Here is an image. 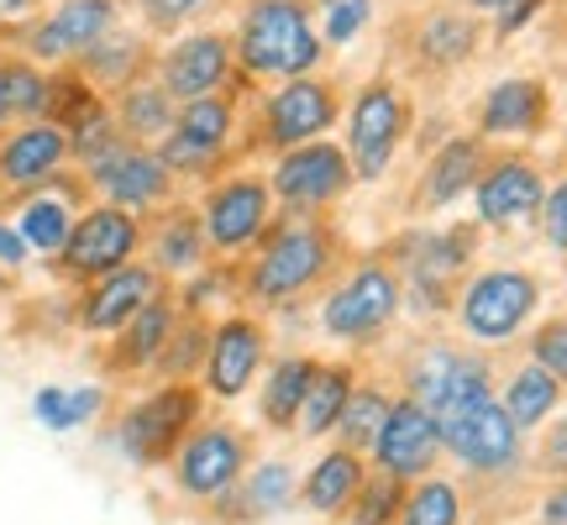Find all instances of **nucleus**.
Masks as SVG:
<instances>
[{"instance_id": "f257e3e1", "label": "nucleus", "mask_w": 567, "mask_h": 525, "mask_svg": "<svg viewBox=\"0 0 567 525\" xmlns=\"http://www.w3.org/2000/svg\"><path fill=\"white\" fill-rule=\"evenodd\" d=\"M347 268L342 231L326 216H284L264 231V243L247 253V268L237 274L243 305L252 310H289L310 300L316 289L337 279Z\"/></svg>"}, {"instance_id": "f03ea898", "label": "nucleus", "mask_w": 567, "mask_h": 525, "mask_svg": "<svg viewBox=\"0 0 567 525\" xmlns=\"http://www.w3.org/2000/svg\"><path fill=\"white\" fill-rule=\"evenodd\" d=\"M210 394L200 379H158L153 389H142L137 400H126L111 421V446L126 467L137 473H158L174 463L179 442L205 421Z\"/></svg>"}, {"instance_id": "7ed1b4c3", "label": "nucleus", "mask_w": 567, "mask_h": 525, "mask_svg": "<svg viewBox=\"0 0 567 525\" xmlns=\"http://www.w3.org/2000/svg\"><path fill=\"white\" fill-rule=\"evenodd\" d=\"M231 48H237V69L247 80L316 74L326 59V38L316 27L310 0H247Z\"/></svg>"}, {"instance_id": "20e7f679", "label": "nucleus", "mask_w": 567, "mask_h": 525, "mask_svg": "<svg viewBox=\"0 0 567 525\" xmlns=\"http://www.w3.org/2000/svg\"><path fill=\"white\" fill-rule=\"evenodd\" d=\"M436 425H442V452L457 463L463 484L505 488V484H520L530 473L526 431L505 415L499 394L457 404V410L436 415Z\"/></svg>"}, {"instance_id": "39448f33", "label": "nucleus", "mask_w": 567, "mask_h": 525, "mask_svg": "<svg viewBox=\"0 0 567 525\" xmlns=\"http://www.w3.org/2000/svg\"><path fill=\"white\" fill-rule=\"evenodd\" d=\"M478 231H484L478 222H463V226H446V231H415V237L379 247L400 268L405 310L431 321V316H446L457 305V289H463V279L478 262Z\"/></svg>"}, {"instance_id": "423d86ee", "label": "nucleus", "mask_w": 567, "mask_h": 525, "mask_svg": "<svg viewBox=\"0 0 567 525\" xmlns=\"http://www.w3.org/2000/svg\"><path fill=\"white\" fill-rule=\"evenodd\" d=\"M405 310V284H400V268L384 258V253H368V258H352L326 284V300L316 310V321L331 342L342 347H373L384 342V331L400 321Z\"/></svg>"}, {"instance_id": "0eeeda50", "label": "nucleus", "mask_w": 567, "mask_h": 525, "mask_svg": "<svg viewBox=\"0 0 567 525\" xmlns=\"http://www.w3.org/2000/svg\"><path fill=\"white\" fill-rule=\"evenodd\" d=\"M536 310H542V279L530 268H473L452 305L463 342L484 347V352L520 342Z\"/></svg>"}, {"instance_id": "6e6552de", "label": "nucleus", "mask_w": 567, "mask_h": 525, "mask_svg": "<svg viewBox=\"0 0 567 525\" xmlns=\"http://www.w3.org/2000/svg\"><path fill=\"white\" fill-rule=\"evenodd\" d=\"M400 394L421 400L431 415H446L467 400L494 394V358L463 337H415L400 352Z\"/></svg>"}, {"instance_id": "1a4fd4ad", "label": "nucleus", "mask_w": 567, "mask_h": 525, "mask_svg": "<svg viewBox=\"0 0 567 525\" xmlns=\"http://www.w3.org/2000/svg\"><path fill=\"white\" fill-rule=\"evenodd\" d=\"M347 163L358 184H379L415 132V95L394 74H373L347 105Z\"/></svg>"}, {"instance_id": "9d476101", "label": "nucleus", "mask_w": 567, "mask_h": 525, "mask_svg": "<svg viewBox=\"0 0 567 525\" xmlns=\"http://www.w3.org/2000/svg\"><path fill=\"white\" fill-rule=\"evenodd\" d=\"M252 463H258V436L247 425L226 421V415H205L179 442L174 463L163 467V473H168V484H174V494H179L184 505L205 509L216 494H226V488L237 484Z\"/></svg>"}, {"instance_id": "9b49d317", "label": "nucleus", "mask_w": 567, "mask_h": 525, "mask_svg": "<svg viewBox=\"0 0 567 525\" xmlns=\"http://www.w3.org/2000/svg\"><path fill=\"white\" fill-rule=\"evenodd\" d=\"M342 122V90L316 74H295V80L274 84L264 101H258V116H252V137L247 147L252 153H289L300 142L326 137L331 126Z\"/></svg>"}, {"instance_id": "f8f14e48", "label": "nucleus", "mask_w": 567, "mask_h": 525, "mask_svg": "<svg viewBox=\"0 0 567 525\" xmlns=\"http://www.w3.org/2000/svg\"><path fill=\"white\" fill-rule=\"evenodd\" d=\"M274 189H268V174H216L200 195V226L205 243H210V258H247L252 247L264 243V231L274 226Z\"/></svg>"}, {"instance_id": "ddd939ff", "label": "nucleus", "mask_w": 567, "mask_h": 525, "mask_svg": "<svg viewBox=\"0 0 567 525\" xmlns=\"http://www.w3.org/2000/svg\"><path fill=\"white\" fill-rule=\"evenodd\" d=\"M352 163H347V147L337 142H300L289 153H274V168H268V189H274V205L284 216H331V205H342L352 195Z\"/></svg>"}, {"instance_id": "4468645a", "label": "nucleus", "mask_w": 567, "mask_h": 525, "mask_svg": "<svg viewBox=\"0 0 567 525\" xmlns=\"http://www.w3.org/2000/svg\"><path fill=\"white\" fill-rule=\"evenodd\" d=\"M142 243H147V222H142L137 210L95 200L74 216V231H69L63 253L53 258V268L69 284H90V279H101V274H111V268L132 262L142 253Z\"/></svg>"}, {"instance_id": "2eb2a0df", "label": "nucleus", "mask_w": 567, "mask_h": 525, "mask_svg": "<svg viewBox=\"0 0 567 525\" xmlns=\"http://www.w3.org/2000/svg\"><path fill=\"white\" fill-rule=\"evenodd\" d=\"M80 179L90 184L95 200H111L122 210H137L142 222L163 210V205L179 200V179L174 168L158 158V147H142V142H116L111 153H101L95 163H84Z\"/></svg>"}, {"instance_id": "dca6fc26", "label": "nucleus", "mask_w": 567, "mask_h": 525, "mask_svg": "<svg viewBox=\"0 0 567 525\" xmlns=\"http://www.w3.org/2000/svg\"><path fill=\"white\" fill-rule=\"evenodd\" d=\"M153 80L174 95V101H200V95H216V90H231V84H252L237 69V48H231V32H216V27H189L168 42L153 63Z\"/></svg>"}, {"instance_id": "f3484780", "label": "nucleus", "mask_w": 567, "mask_h": 525, "mask_svg": "<svg viewBox=\"0 0 567 525\" xmlns=\"http://www.w3.org/2000/svg\"><path fill=\"white\" fill-rule=\"evenodd\" d=\"M268 368V326L252 310H226L210 321V347H205L200 389L210 400H243L247 389L264 379Z\"/></svg>"}, {"instance_id": "a211bd4d", "label": "nucleus", "mask_w": 567, "mask_h": 525, "mask_svg": "<svg viewBox=\"0 0 567 525\" xmlns=\"http://www.w3.org/2000/svg\"><path fill=\"white\" fill-rule=\"evenodd\" d=\"M122 27V0H59L48 17H38L21 38V53L42 69L80 63L105 32Z\"/></svg>"}, {"instance_id": "6ab92c4d", "label": "nucleus", "mask_w": 567, "mask_h": 525, "mask_svg": "<svg viewBox=\"0 0 567 525\" xmlns=\"http://www.w3.org/2000/svg\"><path fill=\"white\" fill-rule=\"evenodd\" d=\"M168 289V279H163L153 262H122V268H111V274H101V279L80 284V305H74V326H80L84 337H116L132 316H137L142 305L153 300V295H163Z\"/></svg>"}, {"instance_id": "aec40b11", "label": "nucleus", "mask_w": 567, "mask_h": 525, "mask_svg": "<svg viewBox=\"0 0 567 525\" xmlns=\"http://www.w3.org/2000/svg\"><path fill=\"white\" fill-rule=\"evenodd\" d=\"M442 457L446 452H442V425H436V415H431L421 400L394 394L384 425H379V436H373L368 463L394 473V478H425V473L442 467Z\"/></svg>"}, {"instance_id": "412c9836", "label": "nucleus", "mask_w": 567, "mask_h": 525, "mask_svg": "<svg viewBox=\"0 0 567 525\" xmlns=\"http://www.w3.org/2000/svg\"><path fill=\"white\" fill-rule=\"evenodd\" d=\"M542 200H547V179H542L536 158L505 153V158H488L478 184H473V222L505 231V226L542 216Z\"/></svg>"}, {"instance_id": "4be33fe9", "label": "nucleus", "mask_w": 567, "mask_h": 525, "mask_svg": "<svg viewBox=\"0 0 567 525\" xmlns=\"http://www.w3.org/2000/svg\"><path fill=\"white\" fill-rule=\"evenodd\" d=\"M289 505H300V467L289 463V457H258L200 515L210 525H264L274 515H284Z\"/></svg>"}, {"instance_id": "5701e85b", "label": "nucleus", "mask_w": 567, "mask_h": 525, "mask_svg": "<svg viewBox=\"0 0 567 525\" xmlns=\"http://www.w3.org/2000/svg\"><path fill=\"white\" fill-rule=\"evenodd\" d=\"M74 168L69 132L53 122H17L0 132V195H27L42 189L59 174Z\"/></svg>"}, {"instance_id": "b1692460", "label": "nucleus", "mask_w": 567, "mask_h": 525, "mask_svg": "<svg viewBox=\"0 0 567 525\" xmlns=\"http://www.w3.org/2000/svg\"><path fill=\"white\" fill-rule=\"evenodd\" d=\"M484 42V17L467 6H431L410 21V69L415 74H457Z\"/></svg>"}, {"instance_id": "393cba45", "label": "nucleus", "mask_w": 567, "mask_h": 525, "mask_svg": "<svg viewBox=\"0 0 567 525\" xmlns=\"http://www.w3.org/2000/svg\"><path fill=\"white\" fill-rule=\"evenodd\" d=\"M179 316L184 310H179V295H174V289L153 295L116 337H105V342H111L105 347V373H111V379H147V373L158 368L163 347L174 337Z\"/></svg>"}, {"instance_id": "a878e982", "label": "nucleus", "mask_w": 567, "mask_h": 525, "mask_svg": "<svg viewBox=\"0 0 567 525\" xmlns=\"http://www.w3.org/2000/svg\"><path fill=\"white\" fill-rule=\"evenodd\" d=\"M80 195H90V184L80 179V168H74V179L59 174L53 184L17 195V231H21V243L32 247V258L53 262L63 253L69 231H74V216H80Z\"/></svg>"}, {"instance_id": "bb28decb", "label": "nucleus", "mask_w": 567, "mask_h": 525, "mask_svg": "<svg viewBox=\"0 0 567 525\" xmlns=\"http://www.w3.org/2000/svg\"><path fill=\"white\" fill-rule=\"evenodd\" d=\"M551 126V90L547 80L530 74H509V80L488 84L478 111H473V132L478 137H542Z\"/></svg>"}, {"instance_id": "cd10ccee", "label": "nucleus", "mask_w": 567, "mask_h": 525, "mask_svg": "<svg viewBox=\"0 0 567 525\" xmlns=\"http://www.w3.org/2000/svg\"><path fill=\"white\" fill-rule=\"evenodd\" d=\"M488 163V137L478 132H457L446 137L431 158L421 163V179H415V195H410V210H446L463 195H473V184Z\"/></svg>"}, {"instance_id": "c85d7f7f", "label": "nucleus", "mask_w": 567, "mask_h": 525, "mask_svg": "<svg viewBox=\"0 0 567 525\" xmlns=\"http://www.w3.org/2000/svg\"><path fill=\"white\" fill-rule=\"evenodd\" d=\"M368 478V457L352 452V446L331 442L321 446V457L300 473V505L321 521H347V509L358 500V488Z\"/></svg>"}, {"instance_id": "c756f323", "label": "nucleus", "mask_w": 567, "mask_h": 525, "mask_svg": "<svg viewBox=\"0 0 567 525\" xmlns=\"http://www.w3.org/2000/svg\"><path fill=\"white\" fill-rule=\"evenodd\" d=\"M147 262L158 268L163 279H189L195 268L210 262V243H205V226H200V210L189 205H163L153 210V226H147Z\"/></svg>"}, {"instance_id": "7c9ffc66", "label": "nucleus", "mask_w": 567, "mask_h": 525, "mask_svg": "<svg viewBox=\"0 0 567 525\" xmlns=\"http://www.w3.org/2000/svg\"><path fill=\"white\" fill-rule=\"evenodd\" d=\"M153 63H158V53H153V42L137 38V32H105L90 53H84L74 69H80L84 80L95 84L101 95H116V90H126V84H137L153 74Z\"/></svg>"}, {"instance_id": "2f4dec72", "label": "nucleus", "mask_w": 567, "mask_h": 525, "mask_svg": "<svg viewBox=\"0 0 567 525\" xmlns=\"http://www.w3.org/2000/svg\"><path fill=\"white\" fill-rule=\"evenodd\" d=\"M316 368H321V358H310V352H289L274 368H264V389H258V425L264 431L289 436L300 425V404L310 379H316Z\"/></svg>"}, {"instance_id": "473e14b6", "label": "nucleus", "mask_w": 567, "mask_h": 525, "mask_svg": "<svg viewBox=\"0 0 567 525\" xmlns=\"http://www.w3.org/2000/svg\"><path fill=\"white\" fill-rule=\"evenodd\" d=\"M111 116L122 126L126 142H142V147H158L168 132H174V116H179V101L163 90L153 74L137 84H126L111 95Z\"/></svg>"}, {"instance_id": "72a5a7b5", "label": "nucleus", "mask_w": 567, "mask_h": 525, "mask_svg": "<svg viewBox=\"0 0 567 525\" xmlns=\"http://www.w3.org/2000/svg\"><path fill=\"white\" fill-rule=\"evenodd\" d=\"M358 379H363V373H358V363H347V358L316 368V379H310L305 404H300V425H295L305 442H331V431L342 421L347 394L358 389Z\"/></svg>"}, {"instance_id": "f704fd0d", "label": "nucleus", "mask_w": 567, "mask_h": 525, "mask_svg": "<svg viewBox=\"0 0 567 525\" xmlns=\"http://www.w3.org/2000/svg\"><path fill=\"white\" fill-rule=\"evenodd\" d=\"M494 394H499V404H505L509 421H515L530 436V431H542V425H547L551 415L563 410V394H567V389L557 384V379H551L542 363H530V358H526V363H520L505 379V389H494Z\"/></svg>"}, {"instance_id": "c9c22d12", "label": "nucleus", "mask_w": 567, "mask_h": 525, "mask_svg": "<svg viewBox=\"0 0 567 525\" xmlns=\"http://www.w3.org/2000/svg\"><path fill=\"white\" fill-rule=\"evenodd\" d=\"M48 111V69L27 53H0V132L17 122H42Z\"/></svg>"}, {"instance_id": "e433bc0d", "label": "nucleus", "mask_w": 567, "mask_h": 525, "mask_svg": "<svg viewBox=\"0 0 567 525\" xmlns=\"http://www.w3.org/2000/svg\"><path fill=\"white\" fill-rule=\"evenodd\" d=\"M467 521V484L452 478V473H425V478H410L405 509H400V525H463Z\"/></svg>"}, {"instance_id": "4c0bfd02", "label": "nucleus", "mask_w": 567, "mask_h": 525, "mask_svg": "<svg viewBox=\"0 0 567 525\" xmlns=\"http://www.w3.org/2000/svg\"><path fill=\"white\" fill-rule=\"evenodd\" d=\"M105 404H111V394H105V384H48L32 394V415H38V425H48V431H84L90 421H101Z\"/></svg>"}, {"instance_id": "58836bf2", "label": "nucleus", "mask_w": 567, "mask_h": 525, "mask_svg": "<svg viewBox=\"0 0 567 525\" xmlns=\"http://www.w3.org/2000/svg\"><path fill=\"white\" fill-rule=\"evenodd\" d=\"M389 404H394V394H389L379 379H358V389L347 394V410L342 421H337V431H331V442L352 446V452H373V436H379V425H384Z\"/></svg>"}, {"instance_id": "ea45409f", "label": "nucleus", "mask_w": 567, "mask_h": 525, "mask_svg": "<svg viewBox=\"0 0 567 525\" xmlns=\"http://www.w3.org/2000/svg\"><path fill=\"white\" fill-rule=\"evenodd\" d=\"M179 310H184V305H179ZM210 321H216V316H195V310H184L153 373H158V379H200L205 347H210Z\"/></svg>"}, {"instance_id": "a19ab883", "label": "nucleus", "mask_w": 567, "mask_h": 525, "mask_svg": "<svg viewBox=\"0 0 567 525\" xmlns=\"http://www.w3.org/2000/svg\"><path fill=\"white\" fill-rule=\"evenodd\" d=\"M405 494H410V478H394V473H384V467L368 463V478H363V488H358L352 509H347V521H358V525H400Z\"/></svg>"}, {"instance_id": "79ce46f5", "label": "nucleus", "mask_w": 567, "mask_h": 525, "mask_svg": "<svg viewBox=\"0 0 567 525\" xmlns=\"http://www.w3.org/2000/svg\"><path fill=\"white\" fill-rule=\"evenodd\" d=\"M226 6H231V0H137V17L147 32L174 38V32H189V27L210 21L216 11H226Z\"/></svg>"}, {"instance_id": "37998d69", "label": "nucleus", "mask_w": 567, "mask_h": 525, "mask_svg": "<svg viewBox=\"0 0 567 525\" xmlns=\"http://www.w3.org/2000/svg\"><path fill=\"white\" fill-rule=\"evenodd\" d=\"M368 21H373V0H321L326 48H347L352 38H363Z\"/></svg>"}, {"instance_id": "c03bdc74", "label": "nucleus", "mask_w": 567, "mask_h": 525, "mask_svg": "<svg viewBox=\"0 0 567 525\" xmlns=\"http://www.w3.org/2000/svg\"><path fill=\"white\" fill-rule=\"evenodd\" d=\"M530 363H542L567 389V316H547L530 326Z\"/></svg>"}, {"instance_id": "a18cd8bd", "label": "nucleus", "mask_w": 567, "mask_h": 525, "mask_svg": "<svg viewBox=\"0 0 567 525\" xmlns=\"http://www.w3.org/2000/svg\"><path fill=\"white\" fill-rule=\"evenodd\" d=\"M530 473L536 478H567V415H551L530 446Z\"/></svg>"}, {"instance_id": "49530a36", "label": "nucleus", "mask_w": 567, "mask_h": 525, "mask_svg": "<svg viewBox=\"0 0 567 525\" xmlns=\"http://www.w3.org/2000/svg\"><path fill=\"white\" fill-rule=\"evenodd\" d=\"M542 231H547V247L567 262V174L557 184H547V200H542Z\"/></svg>"}, {"instance_id": "de8ad7c7", "label": "nucleus", "mask_w": 567, "mask_h": 525, "mask_svg": "<svg viewBox=\"0 0 567 525\" xmlns=\"http://www.w3.org/2000/svg\"><path fill=\"white\" fill-rule=\"evenodd\" d=\"M547 0H505L499 11H494V38H515L520 27H530L536 21V11H542Z\"/></svg>"}, {"instance_id": "09e8293b", "label": "nucleus", "mask_w": 567, "mask_h": 525, "mask_svg": "<svg viewBox=\"0 0 567 525\" xmlns=\"http://www.w3.org/2000/svg\"><path fill=\"white\" fill-rule=\"evenodd\" d=\"M536 525H567V478H551L536 500Z\"/></svg>"}, {"instance_id": "8fccbe9b", "label": "nucleus", "mask_w": 567, "mask_h": 525, "mask_svg": "<svg viewBox=\"0 0 567 525\" xmlns=\"http://www.w3.org/2000/svg\"><path fill=\"white\" fill-rule=\"evenodd\" d=\"M27 258H32V247L21 243V231H17V222H0V268H27Z\"/></svg>"}, {"instance_id": "3c124183", "label": "nucleus", "mask_w": 567, "mask_h": 525, "mask_svg": "<svg viewBox=\"0 0 567 525\" xmlns=\"http://www.w3.org/2000/svg\"><path fill=\"white\" fill-rule=\"evenodd\" d=\"M32 6H38V0H0V21H6V17H21V11H32Z\"/></svg>"}, {"instance_id": "603ef678", "label": "nucleus", "mask_w": 567, "mask_h": 525, "mask_svg": "<svg viewBox=\"0 0 567 525\" xmlns=\"http://www.w3.org/2000/svg\"><path fill=\"white\" fill-rule=\"evenodd\" d=\"M463 6H467V11H478V17H494L505 0H463Z\"/></svg>"}, {"instance_id": "864d4df0", "label": "nucleus", "mask_w": 567, "mask_h": 525, "mask_svg": "<svg viewBox=\"0 0 567 525\" xmlns=\"http://www.w3.org/2000/svg\"><path fill=\"white\" fill-rule=\"evenodd\" d=\"M337 525H358V521H337Z\"/></svg>"}, {"instance_id": "5fc2aeb1", "label": "nucleus", "mask_w": 567, "mask_h": 525, "mask_svg": "<svg viewBox=\"0 0 567 525\" xmlns=\"http://www.w3.org/2000/svg\"><path fill=\"white\" fill-rule=\"evenodd\" d=\"M463 525H467V521H463Z\"/></svg>"}]
</instances>
